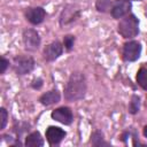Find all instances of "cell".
Returning <instances> with one entry per match:
<instances>
[{
    "mask_svg": "<svg viewBox=\"0 0 147 147\" xmlns=\"http://www.w3.org/2000/svg\"><path fill=\"white\" fill-rule=\"evenodd\" d=\"M45 136L49 145H59L65 138L67 132L59 126H48Z\"/></svg>",
    "mask_w": 147,
    "mask_h": 147,
    "instance_id": "cell-11",
    "label": "cell"
},
{
    "mask_svg": "<svg viewBox=\"0 0 147 147\" xmlns=\"http://www.w3.org/2000/svg\"><path fill=\"white\" fill-rule=\"evenodd\" d=\"M113 1L111 0H96L95 1V8L100 13H108L111 10Z\"/></svg>",
    "mask_w": 147,
    "mask_h": 147,
    "instance_id": "cell-17",
    "label": "cell"
},
{
    "mask_svg": "<svg viewBox=\"0 0 147 147\" xmlns=\"http://www.w3.org/2000/svg\"><path fill=\"white\" fill-rule=\"evenodd\" d=\"M137 83L138 85L147 91V68H140L137 72Z\"/></svg>",
    "mask_w": 147,
    "mask_h": 147,
    "instance_id": "cell-16",
    "label": "cell"
},
{
    "mask_svg": "<svg viewBox=\"0 0 147 147\" xmlns=\"http://www.w3.org/2000/svg\"><path fill=\"white\" fill-rule=\"evenodd\" d=\"M142 132H144L145 138H147V125H145V126H144V131H142Z\"/></svg>",
    "mask_w": 147,
    "mask_h": 147,
    "instance_id": "cell-22",
    "label": "cell"
},
{
    "mask_svg": "<svg viewBox=\"0 0 147 147\" xmlns=\"http://www.w3.org/2000/svg\"><path fill=\"white\" fill-rule=\"evenodd\" d=\"M130 1H141V0H130Z\"/></svg>",
    "mask_w": 147,
    "mask_h": 147,
    "instance_id": "cell-23",
    "label": "cell"
},
{
    "mask_svg": "<svg viewBox=\"0 0 147 147\" xmlns=\"http://www.w3.org/2000/svg\"><path fill=\"white\" fill-rule=\"evenodd\" d=\"M87 91L86 78L83 72H72L64 86V99L67 101H78L83 99Z\"/></svg>",
    "mask_w": 147,
    "mask_h": 147,
    "instance_id": "cell-1",
    "label": "cell"
},
{
    "mask_svg": "<svg viewBox=\"0 0 147 147\" xmlns=\"http://www.w3.org/2000/svg\"><path fill=\"white\" fill-rule=\"evenodd\" d=\"M75 40H76L75 36H71V34L64 36V38H63V46H64V48H65L68 52H70V51L72 49V47H74V45H75Z\"/></svg>",
    "mask_w": 147,
    "mask_h": 147,
    "instance_id": "cell-18",
    "label": "cell"
},
{
    "mask_svg": "<svg viewBox=\"0 0 147 147\" xmlns=\"http://www.w3.org/2000/svg\"><path fill=\"white\" fill-rule=\"evenodd\" d=\"M140 105H141V101H140V96L137 95V94H133L131 96V101L129 103V113L132 114V115H136L139 113L140 110Z\"/></svg>",
    "mask_w": 147,
    "mask_h": 147,
    "instance_id": "cell-15",
    "label": "cell"
},
{
    "mask_svg": "<svg viewBox=\"0 0 147 147\" xmlns=\"http://www.w3.org/2000/svg\"><path fill=\"white\" fill-rule=\"evenodd\" d=\"M141 44L137 40H129L123 46V59L126 62H134L141 55Z\"/></svg>",
    "mask_w": 147,
    "mask_h": 147,
    "instance_id": "cell-5",
    "label": "cell"
},
{
    "mask_svg": "<svg viewBox=\"0 0 147 147\" xmlns=\"http://www.w3.org/2000/svg\"><path fill=\"white\" fill-rule=\"evenodd\" d=\"M34 65H36V62L31 56L18 55V56H15L13 60L14 70L20 76L30 74L34 69Z\"/></svg>",
    "mask_w": 147,
    "mask_h": 147,
    "instance_id": "cell-3",
    "label": "cell"
},
{
    "mask_svg": "<svg viewBox=\"0 0 147 147\" xmlns=\"http://www.w3.org/2000/svg\"><path fill=\"white\" fill-rule=\"evenodd\" d=\"M42 84H44V80L38 77V78H34V79L31 82V87L34 88V90H40L41 86H42Z\"/></svg>",
    "mask_w": 147,
    "mask_h": 147,
    "instance_id": "cell-20",
    "label": "cell"
},
{
    "mask_svg": "<svg viewBox=\"0 0 147 147\" xmlns=\"http://www.w3.org/2000/svg\"><path fill=\"white\" fill-rule=\"evenodd\" d=\"M62 53H63V45L59 40H55V41L48 44L44 48L42 55L47 62H53L56 59H59L62 55Z\"/></svg>",
    "mask_w": 147,
    "mask_h": 147,
    "instance_id": "cell-9",
    "label": "cell"
},
{
    "mask_svg": "<svg viewBox=\"0 0 147 147\" xmlns=\"http://www.w3.org/2000/svg\"><path fill=\"white\" fill-rule=\"evenodd\" d=\"M60 100H61V94L57 90H51V91L41 94L39 98V102L42 106H51V105L57 103Z\"/></svg>",
    "mask_w": 147,
    "mask_h": 147,
    "instance_id": "cell-12",
    "label": "cell"
},
{
    "mask_svg": "<svg viewBox=\"0 0 147 147\" xmlns=\"http://www.w3.org/2000/svg\"><path fill=\"white\" fill-rule=\"evenodd\" d=\"M90 142H91L93 146H96V147H100V146H109V145H110L109 142H107V141L105 140L103 133H102L100 130H95L94 132H92Z\"/></svg>",
    "mask_w": 147,
    "mask_h": 147,
    "instance_id": "cell-14",
    "label": "cell"
},
{
    "mask_svg": "<svg viewBox=\"0 0 147 147\" xmlns=\"http://www.w3.org/2000/svg\"><path fill=\"white\" fill-rule=\"evenodd\" d=\"M131 8H132V5L130 0H114L110 15L113 16V18L119 20L129 15V13L131 11Z\"/></svg>",
    "mask_w": 147,
    "mask_h": 147,
    "instance_id": "cell-6",
    "label": "cell"
},
{
    "mask_svg": "<svg viewBox=\"0 0 147 147\" xmlns=\"http://www.w3.org/2000/svg\"><path fill=\"white\" fill-rule=\"evenodd\" d=\"M79 16H80V10L76 8L74 5H68L63 8V10L60 14V17H59L60 25L64 26L67 24H70L75 22Z\"/></svg>",
    "mask_w": 147,
    "mask_h": 147,
    "instance_id": "cell-8",
    "label": "cell"
},
{
    "mask_svg": "<svg viewBox=\"0 0 147 147\" xmlns=\"http://www.w3.org/2000/svg\"><path fill=\"white\" fill-rule=\"evenodd\" d=\"M8 67H9V60H7L6 57L2 56L1 57V70H0V72L1 74H5Z\"/></svg>",
    "mask_w": 147,
    "mask_h": 147,
    "instance_id": "cell-21",
    "label": "cell"
},
{
    "mask_svg": "<svg viewBox=\"0 0 147 147\" xmlns=\"http://www.w3.org/2000/svg\"><path fill=\"white\" fill-rule=\"evenodd\" d=\"M22 39H23L24 48L29 52L38 51L40 42H41L40 36L34 29H25L22 33Z\"/></svg>",
    "mask_w": 147,
    "mask_h": 147,
    "instance_id": "cell-4",
    "label": "cell"
},
{
    "mask_svg": "<svg viewBox=\"0 0 147 147\" xmlns=\"http://www.w3.org/2000/svg\"><path fill=\"white\" fill-rule=\"evenodd\" d=\"M117 31L125 39H130V38L138 36L139 20L133 14H129V15L122 17V20L119 21V23L117 25Z\"/></svg>",
    "mask_w": 147,
    "mask_h": 147,
    "instance_id": "cell-2",
    "label": "cell"
},
{
    "mask_svg": "<svg viewBox=\"0 0 147 147\" xmlns=\"http://www.w3.org/2000/svg\"><path fill=\"white\" fill-rule=\"evenodd\" d=\"M8 123V113L2 107L0 108V130H3Z\"/></svg>",
    "mask_w": 147,
    "mask_h": 147,
    "instance_id": "cell-19",
    "label": "cell"
},
{
    "mask_svg": "<svg viewBox=\"0 0 147 147\" xmlns=\"http://www.w3.org/2000/svg\"><path fill=\"white\" fill-rule=\"evenodd\" d=\"M51 117H52V119H54L61 124H64V125H70L74 121L72 110L69 107H64V106L54 109L51 113Z\"/></svg>",
    "mask_w": 147,
    "mask_h": 147,
    "instance_id": "cell-7",
    "label": "cell"
},
{
    "mask_svg": "<svg viewBox=\"0 0 147 147\" xmlns=\"http://www.w3.org/2000/svg\"><path fill=\"white\" fill-rule=\"evenodd\" d=\"M25 18L32 25H38L44 22L46 17V11L42 7H29L25 9Z\"/></svg>",
    "mask_w": 147,
    "mask_h": 147,
    "instance_id": "cell-10",
    "label": "cell"
},
{
    "mask_svg": "<svg viewBox=\"0 0 147 147\" xmlns=\"http://www.w3.org/2000/svg\"><path fill=\"white\" fill-rule=\"evenodd\" d=\"M24 145L26 147H41L44 145V138L41 137L39 131L31 132L30 134L26 136Z\"/></svg>",
    "mask_w": 147,
    "mask_h": 147,
    "instance_id": "cell-13",
    "label": "cell"
}]
</instances>
